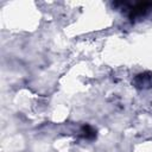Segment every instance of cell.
I'll return each instance as SVG.
<instances>
[{
  "label": "cell",
  "mask_w": 152,
  "mask_h": 152,
  "mask_svg": "<svg viewBox=\"0 0 152 152\" xmlns=\"http://www.w3.org/2000/svg\"><path fill=\"white\" fill-rule=\"evenodd\" d=\"M83 137L86 139H94L96 137V132L90 127V126H84L83 127Z\"/></svg>",
  "instance_id": "3"
},
{
  "label": "cell",
  "mask_w": 152,
  "mask_h": 152,
  "mask_svg": "<svg viewBox=\"0 0 152 152\" xmlns=\"http://www.w3.org/2000/svg\"><path fill=\"white\" fill-rule=\"evenodd\" d=\"M152 10V2H142V4H138L137 6H134L131 10L129 13V18L133 19H138V18H142L146 13H148V11Z\"/></svg>",
  "instance_id": "1"
},
{
  "label": "cell",
  "mask_w": 152,
  "mask_h": 152,
  "mask_svg": "<svg viewBox=\"0 0 152 152\" xmlns=\"http://www.w3.org/2000/svg\"><path fill=\"white\" fill-rule=\"evenodd\" d=\"M134 83H135L137 87H139V88H145V87L151 86V83H152V74L145 72V74L138 75V76L135 77V80H134Z\"/></svg>",
  "instance_id": "2"
}]
</instances>
